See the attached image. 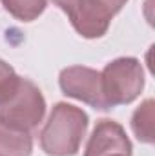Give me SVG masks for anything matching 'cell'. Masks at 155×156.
<instances>
[{"label":"cell","mask_w":155,"mask_h":156,"mask_svg":"<svg viewBox=\"0 0 155 156\" xmlns=\"http://www.w3.org/2000/svg\"><path fill=\"white\" fill-rule=\"evenodd\" d=\"M115 156H124V154H115Z\"/></svg>","instance_id":"12"},{"label":"cell","mask_w":155,"mask_h":156,"mask_svg":"<svg viewBox=\"0 0 155 156\" xmlns=\"http://www.w3.org/2000/svg\"><path fill=\"white\" fill-rule=\"evenodd\" d=\"M155 104L153 100H146L131 118V127L135 136L144 144H153L155 140Z\"/></svg>","instance_id":"8"},{"label":"cell","mask_w":155,"mask_h":156,"mask_svg":"<svg viewBox=\"0 0 155 156\" xmlns=\"http://www.w3.org/2000/svg\"><path fill=\"white\" fill-rule=\"evenodd\" d=\"M102 7H106L112 15H117L120 9H122V5L128 2V0H97Z\"/></svg>","instance_id":"11"},{"label":"cell","mask_w":155,"mask_h":156,"mask_svg":"<svg viewBox=\"0 0 155 156\" xmlns=\"http://www.w3.org/2000/svg\"><path fill=\"white\" fill-rule=\"evenodd\" d=\"M115 154H131V142L128 140L124 129L112 120H100L89 142L86 145L84 156H115Z\"/></svg>","instance_id":"6"},{"label":"cell","mask_w":155,"mask_h":156,"mask_svg":"<svg viewBox=\"0 0 155 156\" xmlns=\"http://www.w3.org/2000/svg\"><path fill=\"white\" fill-rule=\"evenodd\" d=\"M18 78L20 76H17V73L13 71V67L9 64L0 60V102L11 94V91L15 89Z\"/></svg>","instance_id":"10"},{"label":"cell","mask_w":155,"mask_h":156,"mask_svg":"<svg viewBox=\"0 0 155 156\" xmlns=\"http://www.w3.org/2000/svg\"><path fill=\"white\" fill-rule=\"evenodd\" d=\"M84 38H100L106 35L113 15L97 0H53Z\"/></svg>","instance_id":"4"},{"label":"cell","mask_w":155,"mask_h":156,"mask_svg":"<svg viewBox=\"0 0 155 156\" xmlns=\"http://www.w3.org/2000/svg\"><path fill=\"white\" fill-rule=\"evenodd\" d=\"M86 129L88 115L75 105L60 102L53 107L40 133V145L49 156H73L77 154Z\"/></svg>","instance_id":"1"},{"label":"cell","mask_w":155,"mask_h":156,"mask_svg":"<svg viewBox=\"0 0 155 156\" xmlns=\"http://www.w3.org/2000/svg\"><path fill=\"white\" fill-rule=\"evenodd\" d=\"M102 94L108 107L133 102L144 87V71L137 58H117L100 73Z\"/></svg>","instance_id":"3"},{"label":"cell","mask_w":155,"mask_h":156,"mask_svg":"<svg viewBox=\"0 0 155 156\" xmlns=\"http://www.w3.org/2000/svg\"><path fill=\"white\" fill-rule=\"evenodd\" d=\"M4 7L18 20L31 22L46 9L47 0H2Z\"/></svg>","instance_id":"9"},{"label":"cell","mask_w":155,"mask_h":156,"mask_svg":"<svg viewBox=\"0 0 155 156\" xmlns=\"http://www.w3.org/2000/svg\"><path fill=\"white\" fill-rule=\"evenodd\" d=\"M59 83L64 94L77 98L95 109H110L102 94V82L99 71L82 66H71L60 73Z\"/></svg>","instance_id":"5"},{"label":"cell","mask_w":155,"mask_h":156,"mask_svg":"<svg viewBox=\"0 0 155 156\" xmlns=\"http://www.w3.org/2000/svg\"><path fill=\"white\" fill-rule=\"evenodd\" d=\"M33 140L29 133L0 123V156H31Z\"/></svg>","instance_id":"7"},{"label":"cell","mask_w":155,"mask_h":156,"mask_svg":"<svg viewBox=\"0 0 155 156\" xmlns=\"http://www.w3.org/2000/svg\"><path fill=\"white\" fill-rule=\"evenodd\" d=\"M44 113L46 102L40 89L26 78H18L11 94L0 102V123L11 129L29 133L42 122Z\"/></svg>","instance_id":"2"}]
</instances>
